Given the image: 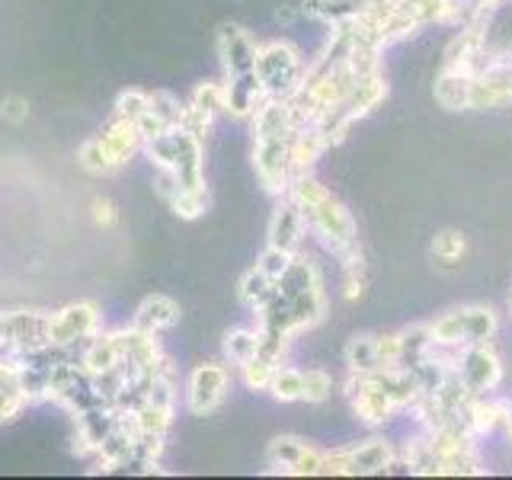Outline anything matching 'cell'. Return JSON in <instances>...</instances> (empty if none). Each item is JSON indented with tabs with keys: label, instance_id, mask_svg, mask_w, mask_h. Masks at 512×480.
I'll use <instances>...</instances> for the list:
<instances>
[{
	"label": "cell",
	"instance_id": "44dd1931",
	"mask_svg": "<svg viewBox=\"0 0 512 480\" xmlns=\"http://www.w3.org/2000/svg\"><path fill=\"white\" fill-rule=\"evenodd\" d=\"M272 295H276V282H272L260 266L247 269L237 282V298L253 311H260Z\"/></svg>",
	"mask_w": 512,
	"mask_h": 480
},
{
	"label": "cell",
	"instance_id": "f546056e",
	"mask_svg": "<svg viewBox=\"0 0 512 480\" xmlns=\"http://www.w3.org/2000/svg\"><path fill=\"white\" fill-rule=\"evenodd\" d=\"M276 368H279L276 362L256 356V359L240 365V378H244V384L250 391H269V381H272V375H276Z\"/></svg>",
	"mask_w": 512,
	"mask_h": 480
},
{
	"label": "cell",
	"instance_id": "d6a6232c",
	"mask_svg": "<svg viewBox=\"0 0 512 480\" xmlns=\"http://www.w3.org/2000/svg\"><path fill=\"white\" fill-rule=\"evenodd\" d=\"M375 343H378V362H381V368L400 365V343H397V333H378V336H375Z\"/></svg>",
	"mask_w": 512,
	"mask_h": 480
},
{
	"label": "cell",
	"instance_id": "5b68a950",
	"mask_svg": "<svg viewBox=\"0 0 512 480\" xmlns=\"http://www.w3.org/2000/svg\"><path fill=\"white\" fill-rule=\"evenodd\" d=\"M304 58L292 42H266L256 52V77L269 100H292L304 80Z\"/></svg>",
	"mask_w": 512,
	"mask_h": 480
},
{
	"label": "cell",
	"instance_id": "4316f807",
	"mask_svg": "<svg viewBox=\"0 0 512 480\" xmlns=\"http://www.w3.org/2000/svg\"><path fill=\"white\" fill-rule=\"evenodd\" d=\"M464 250H468V240H464V234L461 231H439L436 237H432V256L442 263V266H455L461 256H464Z\"/></svg>",
	"mask_w": 512,
	"mask_h": 480
},
{
	"label": "cell",
	"instance_id": "f1b7e54d",
	"mask_svg": "<svg viewBox=\"0 0 512 480\" xmlns=\"http://www.w3.org/2000/svg\"><path fill=\"white\" fill-rule=\"evenodd\" d=\"M208 202H212V196H208V186H199V189H180V196L170 202V208L180 218H189L192 221V218L205 215Z\"/></svg>",
	"mask_w": 512,
	"mask_h": 480
},
{
	"label": "cell",
	"instance_id": "d590c367",
	"mask_svg": "<svg viewBox=\"0 0 512 480\" xmlns=\"http://www.w3.org/2000/svg\"><path fill=\"white\" fill-rule=\"evenodd\" d=\"M93 218L100 224H116V205H112L109 199H93Z\"/></svg>",
	"mask_w": 512,
	"mask_h": 480
},
{
	"label": "cell",
	"instance_id": "4fadbf2b",
	"mask_svg": "<svg viewBox=\"0 0 512 480\" xmlns=\"http://www.w3.org/2000/svg\"><path fill=\"white\" fill-rule=\"evenodd\" d=\"M346 397H349V404H352V413H356L359 420L368 423V426H384L397 413V407L391 404V397L384 394V391H378L368 375L349 372Z\"/></svg>",
	"mask_w": 512,
	"mask_h": 480
},
{
	"label": "cell",
	"instance_id": "9c48e42d",
	"mask_svg": "<svg viewBox=\"0 0 512 480\" xmlns=\"http://www.w3.org/2000/svg\"><path fill=\"white\" fill-rule=\"evenodd\" d=\"M231 391V368L224 362H202L186 378V407L192 416L215 413Z\"/></svg>",
	"mask_w": 512,
	"mask_h": 480
},
{
	"label": "cell",
	"instance_id": "74e56055",
	"mask_svg": "<svg viewBox=\"0 0 512 480\" xmlns=\"http://www.w3.org/2000/svg\"><path fill=\"white\" fill-rule=\"evenodd\" d=\"M362 4H368V0H362Z\"/></svg>",
	"mask_w": 512,
	"mask_h": 480
},
{
	"label": "cell",
	"instance_id": "52a82bcc",
	"mask_svg": "<svg viewBox=\"0 0 512 480\" xmlns=\"http://www.w3.org/2000/svg\"><path fill=\"white\" fill-rule=\"evenodd\" d=\"M397 461V448L388 439H365L359 445L324 452V468L320 477H365L384 474Z\"/></svg>",
	"mask_w": 512,
	"mask_h": 480
},
{
	"label": "cell",
	"instance_id": "5bb4252c",
	"mask_svg": "<svg viewBox=\"0 0 512 480\" xmlns=\"http://www.w3.org/2000/svg\"><path fill=\"white\" fill-rule=\"evenodd\" d=\"M256 52L260 45L244 26H221L218 32V58L224 64V77H240L256 71Z\"/></svg>",
	"mask_w": 512,
	"mask_h": 480
},
{
	"label": "cell",
	"instance_id": "8fae6325",
	"mask_svg": "<svg viewBox=\"0 0 512 480\" xmlns=\"http://www.w3.org/2000/svg\"><path fill=\"white\" fill-rule=\"evenodd\" d=\"M512 103V52H490V64L471 77V109H503Z\"/></svg>",
	"mask_w": 512,
	"mask_h": 480
},
{
	"label": "cell",
	"instance_id": "e575fe53",
	"mask_svg": "<svg viewBox=\"0 0 512 480\" xmlns=\"http://www.w3.org/2000/svg\"><path fill=\"white\" fill-rule=\"evenodd\" d=\"M26 112H29V106H26L23 96H7L4 106H0V116L10 119V122H23Z\"/></svg>",
	"mask_w": 512,
	"mask_h": 480
},
{
	"label": "cell",
	"instance_id": "7a4b0ae2",
	"mask_svg": "<svg viewBox=\"0 0 512 480\" xmlns=\"http://www.w3.org/2000/svg\"><path fill=\"white\" fill-rule=\"evenodd\" d=\"M253 167L260 183L272 196H285L295 183V160H292V138H295V112L288 100H266L253 112Z\"/></svg>",
	"mask_w": 512,
	"mask_h": 480
},
{
	"label": "cell",
	"instance_id": "484cf974",
	"mask_svg": "<svg viewBox=\"0 0 512 480\" xmlns=\"http://www.w3.org/2000/svg\"><path fill=\"white\" fill-rule=\"evenodd\" d=\"M269 394L282 400V404H295V400H304V372L292 365H279L276 375L269 381Z\"/></svg>",
	"mask_w": 512,
	"mask_h": 480
},
{
	"label": "cell",
	"instance_id": "8992f818",
	"mask_svg": "<svg viewBox=\"0 0 512 480\" xmlns=\"http://www.w3.org/2000/svg\"><path fill=\"white\" fill-rule=\"evenodd\" d=\"M432 340L442 346H468V343H490L500 333V317L484 304H468V308L445 311L432 320Z\"/></svg>",
	"mask_w": 512,
	"mask_h": 480
},
{
	"label": "cell",
	"instance_id": "6da1fadb",
	"mask_svg": "<svg viewBox=\"0 0 512 480\" xmlns=\"http://www.w3.org/2000/svg\"><path fill=\"white\" fill-rule=\"evenodd\" d=\"M285 196H292L301 205L304 221H308V234H314L340 260L343 269H365L356 218L346 212V205L324 183L301 173L295 176V183Z\"/></svg>",
	"mask_w": 512,
	"mask_h": 480
},
{
	"label": "cell",
	"instance_id": "cb8c5ba5",
	"mask_svg": "<svg viewBox=\"0 0 512 480\" xmlns=\"http://www.w3.org/2000/svg\"><path fill=\"white\" fill-rule=\"evenodd\" d=\"M404 4L416 16V23L420 26L458 23V13H461V0H404Z\"/></svg>",
	"mask_w": 512,
	"mask_h": 480
},
{
	"label": "cell",
	"instance_id": "4dcf8cb0",
	"mask_svg": "<svg viewBox=\"0 0 512 480\" xmlns=\"http://www.w3.org/2000/svg\"><path fill=\"white\" fill-rule=\"evenodd\" d=\"M330 394H333V378L324 368H308L304 372V400L308 404H324Z\"/></svg>",
	"mask_w": 512,
	"mask_h": 480
},
{
	"label": "cell",
	"instance_id": "ffe728a7",
	"mask_svg": "<svg viewBox=\"0 0 512 480\" xmlns=\"http://www.w3.org/2000/svg\"><path fill=\"white\" fill-rule=\"evenodd\" d=\"M314 445H308L304 439L298 436H279V439H272L269 448H266V461H269V468H276L282 474H295L298 471V464L304 461V455L311 452Z\"/></svg>",
	"mask_w": 512,
	"mask_h": 480
},
{
	"label": "cell",
	"instance_id": "8d00e7d4",
	"mask_svg": "<svg viewBox=\"0 0 512 480\" xmlns=\"http://www.w3.org/2000/svg\"><path fill=\"white\" fill-rule=\"evenodd\" d=\"M503 429H506L509 436H512V400H509V404H506V423H503Z\"/></svg>",
	"mask_w": 512,
	"mask_h": 480
},
{
	"label": "cell",
	"instance_id": "1f68e13d",
	"mask_svg": "<svg viewBox=\"0 0 512 480\" xmlns=\"http://www.w3.org/2000/svg\"><path fill=\"white\" fill-rule=\"evenodd\" d=\"M292 260H295V253H285V250H279V247H269V244H266V250H263L260 263H256V266H260V269L266 272V276H269L272 282H276V279L282 276V272L288 269V263H292Z\"/></svg>",
	"mask_w": 512,
	"mask_h": 480
},
{
	"label": "cell",
	"instance_id": "836d02e7",
	"mask_svg": "<svg viewBox=\"0 0 512 480\" xmlns=\"http://www.w3.org/2000/svg\"><path fill=\"white\" fill-rule=\"evenodd\" d=\"M365 292V269H343V295L346 301H356Z\"/></svg>",
	"mask_w": 512,
	"mask_h": 480
},
{
	"label": "cell",
	"instance_id": "7c38bea8",
	"mask_svg": "<svg viewBox=\"0 0 512 480\" xmlns=\"http://www.w3.org/2000/svg\"><path fill=\"white\" fill-rule=\"evenodd\" d=\"M455 375L468 384L471 394H490L503 381V362L490 343H468L458 352Z\"/></svg>",
	"mask_w": 512,
	"mask_h": 480
},
{
	"label": "cell",
	"instance_id": "f35d334b",
	"mask_svg": "<svg viewBox=\"0 0 512 480\" xmlns=\"http://www.w3.org/2000/svg\"><path fill=\"white\" fill-rule=\"evenodd\" d=\"M509 304H512V301H509Z\"/></svg>",
	"mask_w": 512,
	"mask_h": 480
},
{
	"label": "cell",
	"instance_id": "83f0119b",
	"mask_svg": "<svg viewBox=\"0 0 512 480\" xmlns=\"http://www.w3.org/2000/svg\"><path fill=\"white\" fill-rule=\"evenodd\" d=\"M151 109V93L144 90H122L119 100H116V119H128V122H141L148 116Z\"/></svg>",
	"mask_w": 512,
	"mask_h": 480
},
{
	"label": "cell",
	"instance_id": "7402d4cb",
	"mask_svg": "<svg viewBox=\"0 0 512 480\" xmlns=\"http://www.w3.org/2000/svg\"><path fill=\"white\" fill-rule=\"evenodd\" d=\"M343 356H346V368H349V372H356V375H368V372H375V368H381V362H378V343H375L372 333L352 336V340L346 343Z\"/></svg>",
	"mask_w": 512,
	"mask_h": 480
},
{
	"label": "cell",
	"instance_id": "2e32d148",
	"mask_svg": "<svg viewBox=\"0 0 512 480\" xmlns=\"http://www.w3.org/2000/svg\"><path fill=\"white\" fill-rule=\"evenodd\" d=\"M29 391L23 381V365L20 359L4 356L0 352V423H10L23 413V407L29 404Z\"/></svg>",
	"mask_w": 512,
	"mask_h": 480
},
{
	"label": "cell",
	"instance_id": "9a60e30c",
	"mask_svg": "<svg viewBox=\"0 0 512 480\" xmlns=\"http://www.w3.org/2000/svg\"><path fill=\"white\" fill-rule=\"evenodd\" d=\"M266 244L279 247L285 253H298L304 237H308V221H304L301 205L292 196H282V202L276 205V212L269 218V231H266Z\"/></svg>",
	"mask_w": 512,
	"mask_h": 480
},
{
	"label": "cell",
	"instance_id": "ac0fdd59",
	"mask_svg": "<svg viewBox=\"0 0 512 480\" xmlns=\"http://www.w3.org/2000/svg\"><path fill=\"white\" fill-rule=\"evenodd\" d=\"M436 103L448 112H458V109H471V74H464L461 68H445L436 77Z\"/></svg>",
	"mask_w": 512,
	"mask_h": 480
},
{
	"label": "cell",
	"instance_id": "30bf717a",
	"mask_svg": "<svg viewBox=\"0 0 512 480\" xmlns=\"http://www.w3.org/2000/svg\"><path fill=\"white\" fill-rule=\"evenodd\" d=\"M96 333H100V308L90 301H77L48 314V343L58 349H77Z\"/></svg>",
	"mask_w": 512,
	"mask_h": 480
},
{
	"label": "cell",
	"instance_id": "277c9868",
	"mask_svg": "<svg viewBox=\"0 0 512 480\" xmlns=\"http://www.w3.org/2000/svg\"><path fill=\"white\" fill-rule=\"evenodd\" d=\"M144 148V135L135 122L128 119H116L103 128L100 135H93L90 141H84V148H80L77 160L80 167L90 170V173H112L125 167L132 154H138Z\"/></svg>",
	"mask_w": 512,
	"mask_h": 480
},
{
	"label": "cell",
	"instance_id": "603a6c76",
	"mask_svg": "<svg viewBox=\"0 0 512 480\" xmlns=\"http://www.w3.org/2000/svg\"><path fill=\"white\" fill-rule=\"evenodd\" d=\"M397 343H400V365H413L423 356H429V349L436 340H432L429 324H410L397 333Z\"/></svg>",
	"mask_w": 512,
	"mask_h": 480
},
{
	"label": "cell",
	"instance_id": "d4e9b609",
	"mask_svg": "<svg viewBox=\"0 0 512 480\" xmlns=\"http://www.w3.org/2000/svg\"><path fill=\"white\" fill-rule=\"evenodd\" d=\"M224 356L234 368L260 356V327L256 330H231L224 336Z\"/></svg>",
	"mask_w": 512,
	"mask_h": 480
},
{
	"label": "cell",
	"instance_id": "d6986e66",
	"mask_svg": "<svg viewBox=\"0 0 512 480\" xmlns=\"http://www.w3.org/2000/svg\"><path fill=\"white\" fill-rule=\"evenodd\" d=\"M362 0H304L301 4V13L311 16L317 23H327L330 29L333 26H343L349 20H356L362 13Z\"/></svg>",
	"mask_w": 512,
	"mask_h": 480
},
{
	"label": "cell",
	"instance_id": "3957f363",
	"mask_svg": "<svg viewBox=\"0 0 512 480\" xmlns=\"http://www.w3.org/2000/svg\"><path fill=\"white\" fill-rule=\"evenodd\" d=\"M144 151L157 164V170H167L176 176L183 189L205 186L202 170V138H196L186 128H170V132L144 141Z\"/></svg>",
	"mask_w": 512,
	"mask_h": 480
},
{
	"label": "cell",
	"instance_id": "ba28073f",
	"mask_svg": "<svg viewBox=\"0 0 512 480\" xmlns=\"http://www.w3.org/2000/svg\"><path fill=\"white\" fill-rule=\"evenodd\" d=\"M48 314L45 311H10L4 314V336L0 352L13 359H29L48 349Z\"/></svg>",
	"mask_w": 512,
	"mask_h": 480
},
{
	"label": "cell",
	"instance_id": "e0dca14e",
	"mask_svg": "<svg viewBox=\"0 0 512 480\" xmlns=\"http://www.w3.org/2000/svg\"><path fill=\"white\" fill-rule=\"evenodd\" d=\"M176 320H180V304H176L173 298H167V295H151V298H144L138 304L132 327L141 330V333H154L157 336V333L170 330Z\"/></svg>",
	"mask_w": 512,
	"mask_h": 480
}]
</instances>
